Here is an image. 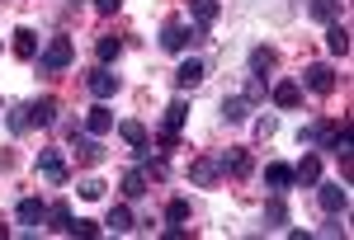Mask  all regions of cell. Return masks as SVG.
<instances>
[{
    "label": "cell",
    "mask_w": 354,
    "mask_h": 240,
    "mask_svg": "<svg viewBox=\"0 0 354 240\" xmlns=\"http://www.w3.org/2000/svg\"><path fill=\"white\" fill-rule=\"evenodd\" d=\"M76 61V43L71 38H48V48L38 52V71L43 76H57V71H66Z\"/></svg>",
    "instance_id": "obj_1"
},
{
    "label": "cell",
    "mask_w": 354,
    "mask_h": 240,
    "mask_svg": "<svg viewBox=\"0 0 354 240\" xmlns=\"http://www.w3.org/2000/svg\"><path fill=\"white\" fill-rule=\"evenodd\" d=\"M208 38V28H189L185 19H165L161 24V48L165 52H185L189 43H203Z\"/></svg>",
    "instance_id": "obj_2"
},
{
    "label": "cell",
    "mask_w": 354,
    "mask_h": 240,
    "mask_svg": "<svg viewBox=\"0 0 354 240\" xmlns=\"http://www.w3.org/2000/svg\"><path fill=\"white\" fill-rule=\"evenodd\" d=\"M302 90H312V94H335V66H326V61H312L307 71H302V80H298Z\"/></svg>",
    "instance_id": "obj_3"
},
{
    "label": "cell",
    "mask_w": 354,
    "mask_h": 240,
    "mask_svg": "<svg viewBox=\"0 0 354 240\" xmlns=\"http://www.w3.org/2000/svg\"><path fill=\"white\" fill-rule=\"evenodd\" d=\"M38 174H43L48 184H66V179H71V170H66L62 151H38Z\"/></svg>",
    "instance_id": "obj_4"
},
{
    "label": "cell",
    "mask_w": 354,
    "mask_h": 240,
    "mask_svg": "<svg viewBox=\"0 0 354 240\" xmlns=\"http://www.w3.org/2000/svg\"><path fill=\"white\" fill-rule=\"evenodd\" d=\"M312 188H317V198H322V208H326V212H335V217L350 212V193H345L340 184H322V179H317Z\"/></svg>",
    "instance_id": "obj_5"
},
{
    "label": "cell",
    "mask_w": 354,
    "mask_h": 240,
    "mask_svg": "<svg viewBox=\"0 0 354 240\" xmlns=\"http://www.w3.org/2000/svg\"><path fill=\"white\" fill-rule=\"evenodd\" d=\"M71 151H76V160H81V165H100V160H104L100 137H90V132H71Z\"/></svg>",
    "instance_id": "obj_6"
},
{
    "label": "cell",
    "mask_w": 354,
    "mask_h": 240,
    "mask_svg": "<svg viewBox=\"0 0 354 240\" xmlns=\"http://www.w3.org/2000/svg\"><path fill=\"white\" fill-rule=\"evenodd\" d=\"M85 85H90L95 99H113V94H118V76H113L109 66H95V71L85 76Z\"/></svg>",
    "instance_id": "obj_7"
},
{
    "label": "cell",
    "mask_w": 354,
    "mask_h": 240,
    "mask_svg": "<svg viewBox=\"0 0 354 240\" xmlns=\"http://www.w3.org/2000/svg\"><path fill=\"white\" fill-rule=\"evenodd\" d=\"M24 113H28V128H53V123H57V99H53V94H43V99L24 104Z\"/></svg>",
    "instance_id": "obj_8"
},
{
    "label": "cell",
    "mask_w": 354,
    "mask_h": 240,
    "mask_svg": "<svg viewBox=\"0 0 354 240\" xmlns=\"http://www.w3.org/2000/svg\"><path fill=\"white\" fill-rule=\"evenodd\" d=\"M218 174H222V170H218V160H213V156H194L189 160V179L198 188H213V184H218Z\"/></svg>",
    "instance_id": "obj_9"
},
{
    "label": "cell",
    "mask_w": 354,
    "mask_h": 240,
    "mask_svg": "<svg viewBox=\"0 0 354 240\" xmlns=\"http://www.w3.org/2000/svg\"><path fill=\"white\" fill-rule=\"evenodd\" d=\"M15 217H19V226H43V221H48V203H43V198H19Z\"/></svg>",
    "instance_id": "obj_10"
},
{
    "label": "cell",
    "mask_w": 354,
    "mask_h": 240,
    "mask_svg": "<svg viewBox=\"0 0 354 240\" xmlns=\"http://www.w3.org/2000/svg\"><path fill=\"white\" fill-rule=\"evenodd\" d=\"M218 170H222V174L245 179V174H250V156H245L241 146H232V151H222V156H218Z\"/></svg>",
    "instance_id": "obj_11"
},
{
    "label": "cell",
    "mask_w": 354,
    "mask_h": 240,
    "mask_svg": "<svg viewBox=\"0 0 354 240\" xmlns=\"http://www.w3.org/2000/svg\"><path fill=\"white\" fill-rule=\"evenodd\" d=\"M265 184H270L274 193H288V188H293V165H283V160H270V165H265Z\"/></svg>",
    "instance_id": "obj_12"
},
{
    "label": "cell",
    "mask_w": 354,
    "mask_h": 240,
    "mask_svg": "<svg viewBox=\"0 0 354 240\" xmlns=\"http://www.w3.org/2000/svg\"><path fill=\"white\" fill-rule=\"evenodd\" d=\"M10 48H15V57H19V61H38V52H43L33 28H15V43H10Z\"/></svg>",
    "instance_id": "obj_13"
},
{
    "label": "cell",
    "mask_w": 354,
    "mask_h": 240,
    "mask_svg": "<svg viewBox=\"0 0 354 240\" xmlns=\"http://www.w3.org/2000/svg\"><path fill=\"white\" fill-rule=\"evenodd\" d=\"M270 99L279 108H298L302 104V85H298V80H279V85L270 90Z\"/></svg>",
    "instance_id": "obj_14"
},
{
    "label": "cell",
    "mask_w": 354,
    "mask_h": 240,
    "mask_svg": "<svg viewBox=\"0 0 354 240\" xmlns=\"http://www.w3.org/2000/svg\"><path fill=\"white\" fill-rule=\"evenodd\" d=\"M85 132H90V137H109L113 132V113L104 104H95L90 113H85Z\"/></svg>",
    "instance_id": "obj_15"
},
{
    "label": "cell",
    "mask_w": 354,
    "mask_h": 240,
    "mask_svg": "<svg viewBox=\"0 0 354 240\" xmlns=\"http://www.w3.org/2000/svg\"><path fill=\"white\" fill-rule=\"evenodd\" d=\"M189 14H194V28H208V24H218L222 5L218 0H189Z\"/></svg>",
    "instance_id": "obj_16"
},
{
    "label": "cell",
    "mask_w": 354,
    "mask_h": 240,
    "mask_svg": "<svg viewBox=\"0 0 354 240\" xmlns=\"http://www.w3.org/2000/svg\"><path fill=\"white\" fill-rule=\"evenodd\" d=\"M317 179H322V160H317V156H302L298 165H293V184L312 188V184H317Z\"/></svg>",
    "instance_id": "obj_17"
},
{
    "label": "cell",
    "mask_w": 354,
    "mask_h": 240,
    "mask_svg": "<svg viewBox=\"0 0 354 240\" xmlns=\"http://www.w3.org/2000/svg\"><path fill=\"white\" fill-rule=\"evenodd\" d=\"M203 76H208V71H203V61H198V57H189V61H180V71H175V85H180V90H194V85H198Z\"/></svg>",
    "instance_id": "obj_18"
},
{
    "label": "cell",
    "mask_w": 354,
    "mask_h": 240,
    "mask_svg": "<svg viewBox=\"0 0 354 240\" xmlns=\"http://www.w3.org/2000/svg\"><path fill=\"white\" fill-rule=\"evenodd\" d=\"M260 221H265V231H279V226H288V208H283V198H279V193H274L270 203H265Z\"/></svg>",
    "instance_id": "obj_19"
},
{
    "label": "cell",
    "mask_w": 354,
    "mask_h": 240,
    "mask_svg": "<svg viewBox=\"0 0 354 240\" xmlns=\"http://www.w3.org/2000/svg\"><path fill=\"white\" fill-rule=\"evenodd\" d=\"M326 48H330V57H345V52H350V28L340 24V19L326 24Z\"/></svg>",
    "instance_id": "obj_20"
},
{
    "label": "cell",
    "mask_w": 354,
    "mask_h": 240,
    "mask_svg": "<svg viewBox=\"0 0 354 240\" xmlns=\"http://www.w3.org/2000/svg\"><path fill=\"white\" fill-rule=\"evenodd\" d=\"M274 66H279V52H274V48H255V52H250V76H270Z\"/></svg>",
    "instance_id": "obj_21"
},
{
    "label": "cell",
    "mask_w": 354,
    "mask_h": 240,
    "mask_svg": "<svg viewBox=\"0 0 354 240\" xmlns=\"http://www.w3.org/2000/svg\"><path fill=\"white\" fill-rule=\"evenodd\" d=\"M307 14L317 24H335L340 19V0H307Z\"/></svg>",
    "instance_id": "obj_22"
},
{
    "label": "cell",
    "mask_w": 354,
    "mask_h": 240,
    "mask_svg": "<svg viewBox=\"0 0 354 240\" xmlns=\"http://www.w3.org/2000/svg\"><path fill=\"white\" fill-rule=\"evenodd\" d=\"M245 113H250V99H245V94H227V99H222V118H227V123H245Z\"/></svg>",
    "instance_id": "obj_23"
},
{
    "label": "cell",
    "mask_w": 354,
    "mask_h": 240,
    "mask_svg": "<svg viewBox=\"0 0 354 240\" xmlns=\"http://www.w3.org/2000/svg\"><path fill=\"white\" fill-rule=\"evenodd\" d=\"M118 188H123V198H147V174L142 170H123Z\"/></svg>",
    "instance_id": "obj_24"
},
{
    "label": "cell",
    "mask_w": 354,
    "mask_h": 240,
    "mask_svg": "<svg viewBox=\"0 0 354 240\" xmlns=\"http://www.w3.org/2000/svg\"><path fill=\"white\" fill-rule=\"evenodd\" d=\"M118 137H123V141H128L133 151H142V146H151V141H147V128H142L137 118H128V123H118Z\"/></svg>",
    "instance_id": "obj_25"
},
{
    "label": "cell",
    "mask_w": 354,
    "mask_h": 240,
    "mask_svg": "<svg viewBox=\"0 0 354 240\" xmlns=\"http://www.w3.org/2000/svg\"><path fill=\"white\" fill-rule=\"evenodd\" d=\"M118 52H123V38H113V33H104V38L95 43V57H100V66L118 61Z\"/></svg>",
    "instance_id": "obj_26"
},
{
    "label": "cell",
    "mask_w": 354,
    "mask_h": 240,
    "mask_svg": "<svg viewBox=\"0 0 354 240\" xmlns=\"http://www.w3.org/2000/svg\"><path fill=\"white\" fill-rule=\"evenodd\" d=\"M185 118H189V104H185V99H170V104H165V128H170V132H180Z\"/></svg>",
    "instance_id": "obj_27"
},
{
    "label": "cell",
    "mask_w": 354,
    "mask_h": 240,
    "mask_svg": "<svg viewBox=\"0 0 354 240\" xmlns=\"http://www.w3.org/2000/svg\"><path fill=\"white\" fill-rule=\"evenodd\" d=\"M48 221H53L57 231H71V221H76V212H71V203H57V208H48Z\"/></svg>",
    "instance_id": "obj_28"
},
{
    "label": "cell",
    "mask_w": 354,
    "mask_h": 240,
    "mask_svg": "<svg viewBox=\"0 0 354 240\" xmlns=\"http://www.w3.org/2000/svg\"><path fill=\"white\" fill-rule=\"evenodd\" d=\"M109 226L123 236V231H137V217H133V208H113L109 212Z\"/></svg>",
    "instance_id": "obj_29"
},
{
    "label": "cell",
    "mask_w": 354,
    "mask_h": 240,
    "mask_svg": "<svg viewBox=\"0 0 354 240\" xmlns=\"http://www.w3.org/2000/svg\"><path fill=\"white\" fill-rule=\"evenodd\" d=\"M165 221H180V226H185V221H189V198H175V203L165 208Z\"/></svg>",
    "instance_id": "obj_30"
},
{
    "label": "cell",
    "mask_w": 354,
    "mask_h": 240,
    "mask_svg": "<svg viewBox=\"0 0 354 240\" xmlns=\"http://www.w3.org/2000/svg\"><path fill=\"white\" fill-rule=\"evenodd\" d=\"M66 236H81V240H95L100 236V221H71V231Z\"/></svg>",
    "instance_id": "obj_31"
},
{
    "label": "cell",
    "mask_w": 354,
    "mask_h": 240,
    "mask_svg": "<svg viewBox=\"0 0 354 240\" xmlns=\"http://www.w3.org/2000/svg\"><path fill=\"white\" fill-rule=\"evenodd\" d=\"M81 198H85V203H100V198H104V184H100V179H85V184H81Z\"/></svg>",
    "instance_id": "obj_32"
},
{
    "label": "cell",
    "mask_w": 354,
    "mask_h": 240,
    "mask_svg": "<svg viewBox=\"0 0 354 240\" xmlns=\"http://www.w3.org/2000/svg\"><path fill=\"white\" fill-rule=\"evenodd\" d=\"M156 146H161V151H175V146H180V132H170V128H161V137H156Z\"/></svg>",
    "instance_id": "obj_33"
},
{
    "label": "cell",
    "mask_w": 354,
    "mask_h": 240,
    "mask_svg": "<svg viewBox=\"0 0 354 240\" xmlns=\"http://www.w3.org/2000/svg\"><path fill=\"white\" fill-rule=\"evenodd\" d=\"M245 99H250V104H260V99H265V80H260V76L250 80V90H245Z\"/></svg>",
    "instance_id": "obj_34"
},
{
    "label": "cell",
    "mask_w": 354,
    "mask_h": 240,
    "mask_svg": "<svg viewBox=\"0 0 354 240\" xmlns=\"http://www.w3.org/2000/svg\"><path fill=\"white\" fill-rule=\"evenodd\" d=\"M28 128V113L24 108H15V113H10V132H24Z\"/></svg>",
    "instance_id": "obj_35"
},
{
    "label": "cell",
    "mask_w": 354,
    "mask_h": 240,
    "mask_svg": "<svg viewBox=\"0 0 354 240\" xmlns=\"http://www.w3.org/2000/svg\"><path fill=\"white\" fill-rule=\"evenodd\" d=\"M255 132H260V137H265V141H270V137L279 132V123H274V118H260V123H255Z\"/></svg>",
    "instance_id": "obj_36"
},
{
    "label": "cell",
    "mask_w": 354,
    "mask_h": 240,
    "mask_svg": "<svg viewBox=\"0 0 354 240\" xmlns=\"http://www.w3.org/2000/svg\"><path fill=\"white\" fill-rule=\"evenodd\" d=\"M322 236H345V226H340V217H335V212H330V221L322 226Z\"/></svg>",
    "instance_id": "obj_37"
},
{
    "label": "cell",
    "mask_w": 354,
    "mask_h": 240,
    "mask_svg": "<svg viewBox=\"0 0 354 240\" xmlns=\"http://www.w3.org/2000/svg\"><path fill=\"white\" fill-rule=\"evenodd\" d=\"M118 5H123V0H95V10H100V14H118Z\"/></svg>",
    "instance_id": "obj_38"
},
{
    "label": "cell",
    "mask_w": 354,
    "mask_h": 240,
    "mask_svg": "<svg viewBox=\"0 0 354 240\" xmlns=\"http://www.w3.org/2000/svg\"><path fill=\"white\" fill-rule=\"evenodd\" d=\"M0 236H10V231H5V226H0Z\"/></svg>",
    "instance_id": "obj_39"
}]
</instances>
